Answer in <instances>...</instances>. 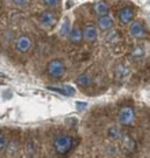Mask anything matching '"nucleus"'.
<instances>
[{"label": "nucleus", "instance_id": "obj_1", "mask_svg": "<svg viewBox=\"0 0 150 158\" xmlns=\"http://www.w3.org/2000/svg\"><path fill=\"white\" fill-rule=\"evenodd\" d=\"M73 144V138L70 135H59L55 139V149L59 154H66L71 149Z\"/></svg>", "mask_w": 150, "mask_h": 158}, {"label": "nucleus", "instance_id": "obj_2", "mask_svg": "<svg viewBox=\"0 0 150 158\" xmlns=\"http://www.w3.org/2000/svg\"><path fill=\"white\" fill-rule=\"evenodd\" d=\"M66 72V65L61 60H52L49 64H48V74L51 75L52 78L59 79L61 78Z\"/></svg>", "mask_w": 150, "mask_h": 158}, {"label": "nucleus", "instance_id": "obj_3", "mask_svg": "<svg viewBox=\"0 0 150 158\" xmlns=\"http://www.w3.org/2000/svg\"><path fill=\"white\" fill-rule=\"evenodd\" d=\"M134 110L131 106H123L119 112V123L123 126H128L134 121Z\"/></svg>", "mask_w": 150, "mask_h": 158}, {"label": "nucleus", "instance_id": "obj_4", "mask_svg": "<svg viewBox=\"0 0 150 158\" xmlns=\"http://www.w3.org/2000/svg\"><path fill=\"white\" fill-rule=\"evenodd\" d=\"M38 21H40L41 26L49 29V27H52V26H55V23H56V16L52 14V12H49V11H45V12H42V14L40 15Z\"/></svg>", "mask_w": 150, "mask_h": 158}, {"label": "nucleus", "instance_id": "obj_5", "mask_svg": "<svg viewBox=\"0 0 150 158\" xmlns=\"http://www.w3.org/2000/svg\"><path fill=\"white\" fill-rule=\"evenodd\" d=\"M15 47H17L19 52H27L31 48V40L27 35H21V37H18L17 42H15Z\"/></svg>", "mask_w": 150, "mask_h": 158}, {"label": "nucleus", "instance_id": "obj_6", "mask_svg": "<svg viewBox=\"0 0 150 158\" xmlns=\"http://www.w3.org/2000/svg\"><path fill=\"white\" fill-rule=\"evenodd\" d=\"M130 34L135 38H141L145 35V29H143L141 22H138V21L131 22V25H130Z\"/></svg>", "mask_w": 150, "mask_h": 158}, {"label": "nucleus", "instance_id": "obj_7", "mask_svg": "<svg viewBox=\"0 0 150 158\" xmlns=\"http://www.w3.org/2000/svg\"><path fill=\"white\" fill-rule=\"evenodd\" d=\"M83 38L89 42H94L97 38V29L93 25H87L83 29Z\"/></svg>", "mask_w": 150, "mask_h": 158}, {"label": "nucleus", "instance_id": "obj_8", "mask_svg": "<svg viewBox=\"0 0 150 158\" xmlns=\"http://www.w3.org/2000/svg\"><path fill=\"white\" fill-rule=\"evenodd\" d=\"M93 10H94V12L100 16V18L101 16H106L108 15V12H109L108 4L104 3V2H96L94 3V6H93Z\"/></svg>", "mask_w": 150, "mask_h": 158}, {"label": "nucleus", "instance_id": "obj_9", "mask_svg": "<svg viewBox=\"0 0 150 158\" xmlns=\"http://www.w3.org/2000/svg\"><path fill=\"white\" fill-rule=\"evenodd\" d=\"M119 19L123 22V23H130V22L134 19V12L131 8H122L119 11Z\"/></svg>", "mask_w": 150, "mask_h": 158}, {"label": "nucleus", "instance_id": "obj_10", "mask_svg": "<svg viewBox=\"0 0 150 158\" xmlns=\"http://www.w3.org/2000/svg\"><path fill=\"white\" fill-rule=\"evenodd\" d=\"M48 90L56 91V93L64 95V97H70V95H73L75 93V89L68 86V85H64V86H61V87H48Z\"/></svg>", "mask_w": 150, "mask_h": 158}, {"label": "nucleus", "instance_id": "obj_11", "mask_svg": "<svg viewBox=\"0 0 150 158\" xmlns=\"http://www.w3.org/2000/svg\"><path fill=\"white\" fill-rule=\"evenodd\" d=\"M112 26H113L112 16L106 15V16H101V18H98V27L101 29V30L106 31V30H109Z\"/></svg>", "mask_w": 150, "mask_h": 158}, {"label": "nucleus", "instance_id": "obj_12", "mask_svg": "<svg viewBox=\"0 0 150 158\" xmlns=\"http://www.w3.org/2000/svg\"><path fill=\"white\" fill-rule=\"evenodd\" d=\"M82 37H83V33L81 30L78 26H74L71 29V33H70V40L74 42V44H78V42L82 41Z\"/></svg>", "mask_w": 150, "mask_h": 158}, {"label": "nucleus", "instance_id": "obj_13", "mask_svg": "<svg viewBox=\"0 0 150 158\" xmlns=\"http://www.w3.org/2000/svg\"><path fill=\"white\" fill-rule=\"evenodd\" d=\"M77 85H79V86H82V87L90 86V85H92V78L87 74H81L79 77L77 78Z\"/></svg>", "mask_w": 150, "mask_h": 158}, {"label": "nucleus", "instance_id": "obj_14", "mask_svg": "<svg viewBox=\"0 0 150 158\" xmlns=\"http://www.w3.org/2000/svg\"><path fill=\"white\" fill-rule=\"evenodd\" d=\"M71 26H70V21L66 18L63 21V23H61V27H60V35L61 37H67V35H70L71 33Z\"/></svg>", "mask_w": 150, "mask_h": 158}, {"label": "nucleus", "instance_id": "obj_15", "mask_svg": "<svg viewBox=\"0 0 150 158\" xmlns=\"http://www.w3.org/2000/svg\"><path fill=\"white\" fill-rule=\"evenodd\" d=\"M127 77H128V68L124 67V65H119L116 70V78L119 81H124Z\"/></svg>", "mask_w": 150, "mask_h": 158}, {"label": "nucleus", "instance_id": "obj_16", "mask_svg": "<svg viewBox=\"0 0 150 158\" xmlns=\"http://www.w3.org/2000/svg\"><path fill=\"white\" fill-rule=\"evenodd\" d=\"M44 4L47 6V7H57L59 4H60V2H57V0H45L44 2Z\"/></svg>", "mask_w": 150, "mask_h": 158}, {"label": "nucleus", "instance_id": "obj_17", "mask_svg": "<svg viewBox=\"0 0 150 158\" xmlns=\"http://www.w3.org/2000/svg\"><path fill=\"white\" fill-rule=\"evenodd\" d=\"M109 135H110V138H113V139H115V138L120 136V132H119V130H117L116 127H112V128H110V131H109Z\"/></svg>", "mask_w": 150, "mask_h": 158}, {"label": "nucleus", "instance_id": "obj_18", "mask_svg": "<svg viewBox=\"0 0 150 158\" xmlns=\"http://www.w3.org/2000/svg\"><path fill=\"white\" fill-rule=\"evenodd\" d=\"M0 143H2V151L6 150V143H7V138H6L4 134H0Z\"/></svg>", "mask_w": 150, "mask_h": 158}, {"label": "nucleus", "instance_id": "obj_19", "mask_svg": "<svg viewBox=\"0 0 150 158\" xmlns=\"http://www.w3.org/2000/svg\"><path fill=\"white\" fill-rule=\"evenodd\" d=\"M77 106H78V110H82V109H86L87 104L86 102H77Z\"/></svg>", "mask_w": 150, "mask_h": 158}, {"label": "nucleus", "instance_id": "obj_20", "mask_svg": "<svg viewBox=\"0 0 150 158\" xmlns=\"http://www.w3.org/2000/svg\"><path fill=\"white\" fill-rule=\"evenodd\" d=\"M15 4L17 6H27L29 4V2H22V0H15Z\"/></svg>", "mask_w": 150, "mask_h": 158}]
</instances>
